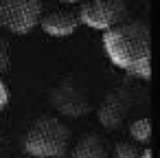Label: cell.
<instances>
[{
    "label": "cell",
    "mask_w": 160,
    "mask_h": 158,
    "mask_svg": "<svg viewBox=\"0 0 160 158\" xmlns=\"http://www.w3.org/2000/svg\"><path fill=\"white\" fill-rule=\"evenodd\" d=\"M101 46L110 64L129 77L147 81L149 66V27L140 20H125L101 35Z\"/></svg>",
    "instance_id": "obj_1"
},
{
    "label": "cell",
    "mask_w": 160,
    "mask_h": 158,
    "mask_svg": "<svg viewBox=\"0 0 160 158\" xmlns=\"http://www.w3.org/2000/svg\"><path fill=\"white\" fill-rule=\"evenodd\" d=\"M72 145L70 127L57 116L38 119L24 134V151L33 158H64Z\"/></svg>",
    "instance_id": "obj_2"
},
{
    "label": "cell",
    "mask_w": 160,
    "mask_h": 158,
    "mask_svg": "<svg viewBox=\"0 0 160 158\" xmlns=\"http://www.w3.org/2000/svg\"><path fill=\"white\" fill-rule=\"evenodd\" d=\"M77 20L81 27L105 33L127 20L125 0H86L79 5Z\"/></svg>",
    "instance_id": "obj_3"
},
{
    "label": "cell",
    "mask_w": 160,
    "mask_h": 158,
    "mask_svg": "<svg viewBox=\"0 0 160 158\" xmlns=\"http://www.w3.org/2000/svg\"><path fill=\"white\" fill-rule=\"evenodd\" d=\"M42 0H0V29L29 35L42 18Z\"/></svg>",
    "instance_id": "obj_4"
},
{
    "label": "cell",
    "mask_w": 160,
    "mask_h": 158,
    "mask_svg": "<svg viewBox=\"0 0 160 158\" xmlns=\"http://www.w3.org/2000/svg\"><path fill=\"white\" fill-rule=\"evenodd\" d=\"M48 38H70L77 33V29L81 27L77 20V11H68V9H55L48 13H42L40 24H38Z\"/></svg>",
    "instance_id": "obj_5"
},
{
    "label": "cell",
    "mask_w": 160,
    "mask_h": 158,
    "mask_svg": "<svg viewBox=\"0 0 160 158\" xmlns=\"http://www.w3.org/2000/svg\"><path fill=\"white\" fill-rule=\"evenodd\" d=\"M70 158H110L108 147L103 145V140L97 134H86L81 136L75 145H70L68 149Z\"/></svg>",
    "instance_id": "obj_6"
},
{
    "label": "cell",
    "mask_w": 160,
    "mask_h": 158,
    "mask_svg": "<svg viewBox=\"0 0 160 158\" xmlns=\"http://www.w3.org/2000/svg\"><path fill=\"white\" fill-rule=\"evenodd\" d=\"M129 136L134 143H142L147 145L149 138H151V125H149V119L142 116V119H136L132 125H129Z\"/></svg>",
    "instance_id": "obj_7"
},
{
    "label": "cell",
    "mask_w": 160,
    "mask_h": 158,
    "mask_svg": "<svg viewBox=\"0 0 160 158\" xmlns=\"http://www.w3.org/2000/svg\"><path fill=\"white\" fill-rule=\"evenodd\" d=\"M9 99H11V94H9V86L5 84L2 77H0V112H2V110L9 105Z\"/></svg>",
    "instance_id": "obj_8"
},
{
    "label": "cell",
    "mask_w": 160,
    "mask_h": 158,
    "mask_svg": "<svg viewBox=\"0 0 160 158\" xmlns=\"http://www.w3.org/2000/svg\"><path fill=\"white\" fill-rule=\"evenodd\" d=\"M138 158H151V151H149V149H142V151L138 154Z\"/></svg>",
    "instance_id": "obj_9"
},
{
    "label": "cell",
    "mask_w": 160,
    "mask_h": 158,
    "mask_svg": "<svg viewBox=\"0 0 160 158\" xmlns=\"http://www.w3.org/2000/svg\"><path fill=\"white\" fill-rule=\"evenodd\" d=\"M59 3H68V5H81L86 0H59Z\"/></svg>",
    "instance_id": "obj_10"
}]
</instances>
